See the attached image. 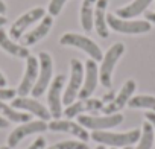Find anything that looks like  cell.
Instances as JSON below:
<instances>
[{
  "mask_svg": "<svg viewBox=\"0 0 155 149\" xmlns=\"http://www.w3.org/2000/svg\"><path fill=\"white\" fill-rule=\"evenodd\" d=\"M85 81L82 82V87L79 90L78 98L79 99H88L96 87H97V79H99V70H97V62L94 59H88L85 62Z\"/></svg>",
  "mask_w": 155,
  "mask_h": 149,
  "instance_id": "obj_16",
  "label": "cell"
},
{
  "mask_svg": "<svg viewBox=\"0 0 155 149\" xmlns=\"http://www.w3.org/2000/svg\"><path fill=\"white\" fill-rule=\"evenodd\" d=\"M38 62H40L38 78H37V82H35V85L31 91L35 98H40L49 88V85L52 82V73H53V61H52V56L47 52L38 53Z\"/></svg>",
  "mask_w": 155,
  "mask_h": 149,
  "instance_id": "obj_6",
  "label": "cell"
},
{
  "mask_svg": "<svg viewBox=\"0 0 155 149\" xmlns=\"http://www.w3.org/2000/svg\"><path fill=\"white\" fill-rule=\"evenodd\" d=\"M113 149H116V147H113Z\"/></svg>",
  "mask_w": 155,
  "mask_h": 149,
  "instance_id": "obj_38",
  "label": "cell"
},
{
  "mask_svg": "<svg viewBox=\"0 0 155 149\" xmlns=\"http://www.w3.org/2000/svg\"><path fill=\"white\" fill-rule=\"evenodd\" d=\"M146 20L149 23H155V12H146Z\"/></svg>",
  "mask_w": 155,
  "mask_h": 149,
  "instance_id": "obj_31",
  "label": "cell"
},
{
  "mask_svg": "<svg viewBox=\"0 0 155 149\" xmlns=\"http://www.w3.org/2000/svg\"><path fill=\"white\" fill-rule=\"evenodd\" d=\"M128 107L129 108H147V110H152L155 113V98L153 96H147V94L134 96V98L129 99Z\"/></svg>",
  "mask_w": 155,
  "mask_h": 149,
  "instance_id": "obj_24",
  "label": "cell"
},
{
  "mask_svg": "<svg viewBox=\"0 0 155 149\" xmlns=\"http://www.w3.org/2000/svg\"><path fill=\"white\" fill-rule=\"evenodd\" d=\"M96 149H105V146H104V144H102V146H97V147H96Z\"/></svg>",
  "mask_w": 155,
  "mask_h": 149,
  "instance_id": "obj_36",
  "label": "cell"
},
{
  "mask_svg": "<svg viewBox=\"0 0 155 149\" xmlns=\"http://www.w3.org/2000/svg\"><path fill=\"white\" fill-rule=\"evenodd\" d=\"M15 94H17V90L0 87V101H12L15 98Z\"/></svg>",
  "mask_w": 155,
  "mask_h": 149,
  "instance_id": "obj_27",
  "label": "cell"
},
{
  "mask_svg": "<svg viewBox=\"0 0 155 149\" xmlns=\"http://www.w3.org/2000/svg\"><path fill=\"white\" fill-rule=\"evenodd\" d=\"M0 47H2L6 53H9V55H12V56H15V58H23V59H26V58L31 55L29 50H28V47L14 43V41L8 37V34H6L3 29H0Z\"/></svg>",
  "mask_w": 155,
  "mask_h": 149,
  "instance_id": "obj_19",
  "label": "cell"
},
{
  "mask_svg": "<svg viewBox=\"0 0 155 149\" xmlns=\"http://www.w3.org/2000/svg\"><path fill=\"white\" fill-rule=\"evenodd\" d=\"M49 129V125L44 120H34V122H26L21 123L20 126H17L15 129H12V132L8 137V146L9 147H15L25 137L37 134V132H44Z\"/></svg>",
  "mask_w": 155,
  "mask_h": 149,
  "instance_id": "obj_10",
  "label": "cell"
},
{
  "mask_svg": "<svg viewBox=\"0 0 155 149\" xmlns=\"http://www.w3.org/2000/svg\"><path fill=\"white\" fill-rule=\"evenodd\" d=\"M9 126V120H6L2 114H0V128H8Z\"/></svg>",
  "mask_w": 155,
  "mask_h": 149,
  "instance_id": "obj_30",
  "label": "cell"
},
{
  "mask_svg": "<svg viewBox=\"0 0 155 149\" xmlns=\"http://www.w3.org/2000/svg\"><path fill=\"white\" fill-rule=\"evenodd\" d=\"M123 53H125V44L123 43H116L104 55L102 64H101V68H99V81L105 88H111L114 67H116L117 61L122 58Z\"/></svg>",
  "mask_w": 155,
  "mask_h": 149,
  "instance_id": "obj_2",
  "label": "cell"
},
{
  "mask_svg": "<svg viewBox=\"0 0 155 149\" xmlns=\"http://www.w3.org/2000/svg\"><path fill=\"white\" fill-rule=\"evenodd\" d=\"M144 117H146V120L152 125L153 132H155V113H153V111H149V113H146V114H144Z\"/></svg>",
  "mask_w": 155,
  "mask_h": 149,
  "instance_id": "obj_29",
  "label": "cell"
},
{
  "mask_svg": "<svg viewBox=\"0 0 155 149\" xmlns=\"http://www.w3.org/2000/svg\"><path fill=\"white\" fill-rule=\"evenodd\" d=\"M135 88H137V84H135L134 79L126 81L125 85L122 87V90L119 91V94L114 96V99L111 102H108L107 105H104V108H102L104 114H116V113H119L125 105H128V102L132 98Z\"/></svg>",
  "mask_w": 155,
  "mask_h": 149,
  "instance_id": "obj_11",
  "label": "cell"
},
{
  "mask_svg": "<svg viewBox=\"0 0 155 149\" xmlns=\"http://www.w3.org/2000/svg\"><path fill=\"white\" fill-rule=\"evenodd\" d=\"M12 108L15 110H23V111H28L29 114H35L40 120H49L52 116H50V111L41 105L40 102H37L35 99H29L26 96H18V98H14L12 99Z\"/></svg>",
  "mask_w": 155,
  "mask_h": 149,
  "instance_id": "obj_13",
  "label": "cell"
},
{
  "mask_svg": "<svg viewBox=\"0 0 155 149\" xmlns=\"http://www.w3.org/2000/svg\"><path fill=\"white\" fill-rule=\"evenodd\" d=\"M153 138H155V132H153L152 125L149 122H144L143 128H141V135H140V140H138V146L135 149H152Z\"/></svg>",
  "mask_w": 155,
  "mask_h": 149,
  "instance_id": "obj_23",
  "label": "cell"
},
{
  "mask_svg": "<svg viewBox=\"0 0 155 149\" xmlns=\"http://www.w3.org/2000/svg\"><path fill=\"white\" fill-rule=\"evenodd\" d=\"M97 0H82L81 5V26L84 31L90 32L94 26L93 18H94V5Z\"/></svg>",
  "mask_w": 155,
  "mask_h": 149,
  "instance_id": "obj_21",
  "label": "cell"
},
{
  "mask_svg": "<svg viewBox=\"0 0 155 149\" xmlns=\"http://www.w3.org/2000/svg\"><path fill=\"white\" fill-rule=\"evenodd\" d=\"M105 105V102L102 99H79L78 102H73L70 105H67V108L62 111V114L68 119L74 117V116H81L82 113H93V111H99L102 110Z\"/></svg>",
  "mask_w": 155,
  "mask_h": 149,
  "instance_id": "obj_15",
  "label": "cell"
},
{
  "mask_svg": "<svg viewBox=\"0 0 155 149\" xmlns=\"http://www.w3.org/2000/svg\"><path fill=\"white\" fill-rule=\"evenodd\" d=\"M49 125V129L50 131H55V132H67V134H71L73 137L79 138L81 141H87L90 140V134L87 132V129L84 126H81L79 123L76 122H71V120H61V119H55L52 122L47 123Z\"/></svg>",
  "mask_w": 155,
  "mask_h": 149,
  "instance_id": "obj_14",
  "label": "cell"
},
{
  "mask_svg": "<svg viewBox=\"0 0 155 149\" xmlns=\"http://www.w3.org/2000/svg\"><path fill=\"white\" fill-rule=\"evenodd\" d=\"M152 3V0H134L132 3L123 6V8H119L116 11V15L120 17V18H134L140 14L144 12V9Z\"/></svg>",
  "mask_w": 155,
  "mask_h": 149,
  "instance_id": "obj_20",
  "label": "cell"
},
{
  "mask_svg": "<svg viewBox=\"0 0 155 149\" xmlns=\"http://www.w3.org/2000/svg\"><path fill=\"white\" fill-rule=\"evenodd\" d=\"M141 131L132 129L128 132H108V131H93L90 138L101 144H108L113 147H126L140 140Z\"/></svg>",
  "mask_w": 155,
  "mask_h": 149,
  "instance_id": "obj_1",
  "label": "cell"
},
{
  "mask_svg": "<svg viewBox=\"0 0 155 149\" xmlns=\"http://www.w3.org/2000/svg\"><path fill=\"white\" fill-rule=\"evenodd\" d=\"M5 25H6V17L5 15H0V29H2Z\"/></svg>",
  "mask_w": 155,
  "mask_h": 149,
  "instance_id": "obj_34",
  "label": "cell"
},
{
  "mask_svg": "<svg viewBox=\"0 0 155 149\" xmlns=\"http://www.w3.org/2000/svg\"><path fill=\"white\" fill-rule=\"evenodd\" d=\"M65 82V76L64 74H56L52 79L50 85H49V93H47V104H49V111L50 116L53 119H61L62 116V108H61V93H62V87Z\"/></svg>",
  "mask_w": 155,
  "mask_h": 149,
  "instance_id": "obj_9",
  "label": "cell"
},
{
  "mask_svg": "<svg viewBox=\"0 0 155 149\" xmlns=\"http://www.w3.org/2000/svg\"><path fill=\"white\" fill-rule=\"evenodd\" d=\"M107 25L113 31L128 35H138L150 31V23L147 20H131V18L128 20V18H120L114 14L107 15Z\"/></svg>",
  "mask_w": 155,
  "mask_h": 149,
  "instance_id": "obj_3",
  "label": "cell"
},
{
  "mask_svg": "<svg viewBox=\"0 0 155 149\" xmlns=\"http://www.w3.org/2000/svg\"><path fill=\"white\" fill-rule=\"evenodd\" d=\"M123 122L122 114H105V116H78V123L84 126L85 129H93V131H107L110 128L119 126Z\"/></svg>",
  "mask_w": 155,
  "mask_h": 149,
  "instance_id": "obj_7",
  "label": "cell"
},
{
  "mask_svg": "<svg viewBox=\"0 0 155 149\" xmlns=\"http://www.w3.org/2000/svg\"><path fill=\"white\" fill-rule=\"evenodd\" d=\"M44 15H46V9L41 8V6L34 8V9L25 12L23 15H20V17L12 23V26H11V29H9L11 37H12L14 40H20V38L23 37L25 31H26L29 26H32L34 23H37L38 20H41Z\"/></svg>",
  "mask_w": 155,
  "mask_h": 149,
  "instance_id": "obj_8",
  "label": "cell"
},
{
  "mask_svg": "<svg viewBox=\"0 0 155 149\" xmlns=\"http://www.w3.org/2000/svg\"><path fill=\"white\" fill-rule=\"evenodd\" d=\"M52 26H53V17H52V15H44V17L41 18L40 25H38L35 29H32L31 32L25 34V35L20 38V40H21V46L29 47V46L37 44L40 40H43V38L50 32Z\"/></svg>",
  "mask_w": 155,
  "mask_h": 149,
  "instance_id": "obj_17",
  "label": "cell"
},
{
  "mask_svg": "<svg viewBox=\"0 0 155 149\" xmlns=\"http://www.w3.org/2000/svg\"><path fill=\"white\" fill-rule=\"evenodd\" d=\"M44 146H46V138L44 137H38L28 149H44Z\"/></svg>",
  "mask_w": 155,
  "mask_h": 149,
  "instance_id": "obj_28",
  "label": "cell"
},
{
  "mask_svg": "<svg viewBox=\"0 0 155 149\" xmlns=\"http://www.w3.org/2000/svg\"><path fill=\"white\" fill-rule=\"evenodd\" d=\"M123 149H132V147H131V146H126V147H123Z\"/></svg>",
  "mask_w": 155,
  "mask_h": 149,
  "instance_id": "obj_37",
  "label": "cell"
},
{
  "mask_svg": "<svg viewBox=\"0 0 155 149\" xmlns=\"http://www.w3.org/2000/svg\"><path fill=\"white\" fill-rule=\"evenodd\" d=\"M59 43L62 46H73V47H78V49L84 50L94 61H102V58H104V53H102L101 47L88 37L74 34V32H67V34H64L61 37Z\"/></svg>",
  "mask_w": 155,
  "mask_h": 149,
  "instance_id": "obj_5",
  "label": "cell"
},
{
  "mask_svg": "<svg viewBox=\"0 0 155 149\" xmlns=\"http://www.w3.org/2000/svg\"><path fill=\"white\" fill-rule=\"evenodd\" d=\"M0 149H11V147H9V146H2Z\"/></svg>",
  "mask_w": 155,
  "mask_h": 149,
  "instance_id": "obj_35",
  "label": "cell"
},
{
  "mask_svg": "<svg viewBox=\"0 0 155 149\" xmlns=\"http://www.w3.org/2000/svg\"><path fill=\"white\" fill-rule=\"evenodd\" d=\"M68 2V0H50L49 3V15L56 17L61 14V9L64 8V5Z\"/></svg>",
  "mask_w": 155,
  "mask_h": 149,
  "instance_id": "obj_26",
  "label": "cell"
},
{
  "mask_svg": "<svg viewBox=\"0 0 155 149\" xmlns=\"http://www.w3.org/2000/svg\"><path fill=\"white\" fill-rule=\"evenodd\" d=\"M38 70H40V62L37 59V56L34 55H29L26 58V70H25V74H23V79L17 88V94L20 96H26L32 91L35 82H37V74H38Z\"/></svg>",
  "mask_w": 155,
  "mask_h": 149,
  "instance_id": "obj_12",
  "label": "cell"
},
{
  "mask_svg": "<svg viewBox=\"0 0 155 149\" xmlns=\"http://www.w3.org/2000/svg\"><path fill=\"white\" fill-rule=\"evenodd\" d=\"M6 14V5L3 0H0V15H5Z\"/></svg>",
  "mask_w": 155,
  "mask_h": 149,
  "instance_id": "obj_32",
  "label": "cell"
},
{
  "mask_svg": "<svg viewBox=\"0 0 155 149\" xmlns=\"http://www.w3.org/2000/svg\"><path fill=\"white\" fill-rule=\"evenodd\" d=\"M47 149H88V144L81 140H65L49 146Z\"/></svg>",
  "mask_w": 155,
  "mask_h": 149,
  "instance_id": "obj_25",
  "label": "cell"
},
{
  "mask_svg": "<svg viewBox=\"0 0 155 149\" xmlns=\"http://www.w3.org/2000/svg\"><path fill=\"white\" fill-rule=\"evenodd\" d=\"M108 2L110 0H97L94 5V28L99 37L102 38H108L110 31H108V25H107V8H108Z\"/></svg>",
  "mask_w": 155,
  "mask_h": 149,
  "instance_id": "obj_18",
  "label": "cell"
},
{
  "mask_svg": "<svg viewBox=\"0 0 155 149\" xmlns=\"http://www.w3.org/2000/svg\"><path fill=\"white\" fill-rule=\"evenodd\" d=\"M84 82V64L73 58L70 61V79L67 84V88L62 94V104L64 105H70L74 102V99L79 94V90L82 87Z\"/></svg>",
  "mask_w": 155,
  "mask_h": 149,
  "instance_id": "obj_4",
  "label": "cell"
},
{
  "mask_svg": "<svg viewBox=\"0 0 155 149\" xmlns=\"http://www.w3.org/2000/svg\"><path fill=\"white\" fill-rule=\"evenodd\" d=\"M0 114H2L6 120L15 122V123H26V122H31V116H32V114H29V113L17 111V110L12 108L11 105L5 104V101H0Z\"/></svg>",
  "mask_w": 155,
  "mask_h": 149,
  "instance_id": "obj_22",
  "label": "cell"
},
{
  "mask_svg": "<svg viewBox=\"0 0 155 149\" xmlns=\"http://www.w3.org/2000/svg\"><path fill=\"white\" fill-rule=\"evenodd\" d=\"M5 85H6V78H5V74L0 71V87L5 88Z\"/></svg>",
  "mask_w": 155,
  "mask_h": 149,
  "instance_id": "obj_33",
  "label": "cell"
}]
</instances>
